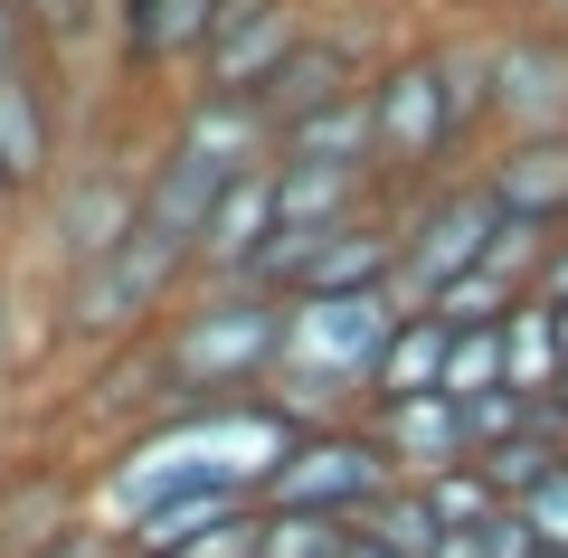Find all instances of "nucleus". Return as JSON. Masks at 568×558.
Here are the masks:
<instances>
[{
    "label": "nucleus",
    "instance_id": "aec40b11",
    "mask_svg": "<svg viewBox=\"0 0 568 558\" xmlns=\"http://www.w3.org/2000/svg\"><path fill=\"white\" fill-rule=\"evenodd\" d=\"M361 539H379L388 558H436L446 549V530H436V501H426V483H388L379 501H369L361 520H351Z\"/></svg>",
    "mask_w": 568,
    "mask_h": 558
},
{
    "label": "nucleus",
    "instance_id": "5701e85b",
    "mask_svg": "<svg viewBox=\"0 0 568 558\" xmlns=\"http://www.w3.org/2000/svg\"><path fill=\"white\" fill-rule=\"evenodd\" d=\"M256 558H351V520L275 511V501H265V520H256Z\"/></svg>",
    "mask_w": 568,
    "mask_h": 558
},
{
    "label": "nucleus",
    "instance_id": "b1692460",
    "mask_svg": "<svg viewBox=\"0 0 568 558\" xmlns=\"http://www.w3.org/2000/svg\"><path fill=\"white\" fill-rule=\"evenodd\" d=\"M426 501H436V530H446V539H474L484 520L511 511V501L484 483V464H455V474H436V483H426Z\"/></svg>",
    "mask_w": 568,
    "mask_h": 558
},
{
    "label": "nucleus",
    "instance_id": "6e6552de",
    "mask_svg": "<svg viewBox=\"0 0 568 558\" xmlns=\"http://www.w3.org/2000/svg\"><path fill=\"white\" fill-rule=\"evenodd\" d=\"M67 95H58V48H39L29 67L0 77V190L20 200V219L58 190L67 171Z\"/></svg>",
    "mask_w": 568,
    "mask_h": 558
},
{
    "label": "nucleus",
    "instance_id": "a878e982",
    "mask_svg": "<svg viewBox=\"0 0 568 558\" xmlns=\"http://www.w3.org/2000/svg\"><path fill=\"white\" fill-rule=\"evenodd\" d=\"M521 520H530V530H540V539H549V549H568V464H559V474H549V483H540V493H530V501H521Z\"/></svg>",
    "mask_w": 568,
    "mask_h": 558
},
{
    "label": "nucleus",
    "instance_id": "2eb2a0df",
    "mask_svg": "<svg viewBox=\"0 0 568 558\" xmlns=\"http://www.w3.org/2000/svg\"><path fill=\"white\" fill-rule=\"evenodd\" d=\"M265 237H275V180H265V171H237V180L219 190V209H209V227H200V275H190V284H237V275H256Z\"/></svg>",
    "mask_w": 568,
    "mask_h": 558
},
{
    "label": "nucleus",
    "instance_id": "c756f323",
    "mask_svg": "<svg viewBox=\"0 0 568 558\" xmlns=\"http://www.w3.org/2000/svg\"><path fill=\"white\" fill-rule=\"evenodd\" d=\"M521 20H568V0H521Z\"/></svg>",
    "mask_w": 568,
    "mask_h": 558
},
{
    "label": "nucleus",
    "instance_id": "4468645a",
    "mask_svg": "<svg viewBox=\"0 0 568 558\" xmlns=\"http://www.w3.org/2000/svg\"><path fill=\"white\" fill-rule=\"evenodd\" d=\"M162 142L219 161V171H265V161H275V123H265V104H256V95H200V85L171 95Z\"/></svg>",
    "mask_w": 568,
    "mask_h": 558
},
{
    "label": "nucleus",
    "instance_id": "a211bd4d",
    "mask_svg": "<svg viewBox=\"0 0 568 558\" xmlns=\"http://www.w3.org/2000/svg\"><path fill=\"white\" fill-rule=\"evenodd\" d=\"M275 161H323V171H369L379 180V133H369V95H342L323 114L284 123L275 133Z\"/></svg>",
    "mask_w": 568,
    "mask_h": 558
},
{
    "label": "nucleus",
    "instance_id": "0eeeda50",
    "mask_svg": "<svg viewBox=\"0 0 568 558\" xmlns=\"http://www.w3.org/2000/svg\"><path fill=\"white\" fill-rule=\"evenodd\" d=\"M142 219V161L123 152H85L58 171V190L39 200V227H48V275H85V265H104L123 237H133Z\"/></svg>",
    "mask_w": 568,
    "mask_h": 558
},
{
    "label": "nucleus",
    "instance_id": "dca6fc26",
    "mask_svg": "<svg viewBox=\"0 0 568 558\" xmlns=\"http://www.w3.org/2000/svg\"><path fill=\"white\" fill-rule=\"evenodd\" d=\"M77 483L58 464H10L0 474V558H39L58 530H77Z\"/></svg>",
    "mask_w": 568,
    "mask_h": 558
},
{
    "label": "nucleus",
    "instance_id": "7c9ffc66",
    "mask_svg": "<svg viewBox=\"0 0 568 558\" xmlns=\"http://www.w3.org/2000/svg\"><path fill=\"white\" fill-rule=\"evenodd\" d=\"M0 227H20V200H10V190H0Z\"/></svg>",
    "mask_w": 568,
    "mask_h": 558
},
{
    "label": "nucleus",
    "instance_id": "423d86ee",
    "mask_svg": "<svg viewBox=\"0 0 568 558\" xmlns=\"http://www.w3.org/2000/svg\"><path fill=\"white\" fill-rule=\"evenodd\" d=\"M388 483L398 474H388L369 417H342V426H294L256 501H275V511H323V520H361Z\"/></svg>",
    "mask_w": 568,
    "mask_h": 558
},
{
    "label": "nucleus",
    "instance_id": "f3484780",
    "mask_svg": "<svg viewBox=\"0 0 568 558\" xmlns=\"http://www.w3.org/2000/svg\"><path fill=\"white\" fill-rule=\"evenodd\" d=\"M265 180H275V227H342L388 200L369 171H323V161H265Z\"/></svg>",
    "mask_w": 568,
    "mask_h": 558
},
{
    "label": "nucleus",
    "instance_id": "bb28decb",
    "mask_svg": "<svg viewBox=\"0 0 568 558\" xmlns=\"http://www.w3.org/2000/svg\"><path fill=\"white\" fill-rule=\"evenodd\" d=\"M39 558H123V530H104V520L85 511L77 530H58V539H48V549H39Z\"/></svg>",
    "mask_w": 568,
    "mask_h": 558
},
{
    "label": "nucleus",
    "instance_id": "f8f14e48",
    "mask_svg": "<svg viewBox=\"0 0 568 558\" xmlns=\"http://www.w3.org/2000/svg\"><path fill=\"white\" fill-rule=\"evenodd\" d=\"M474 180L493 190L503 219L568 227V133H493L474 152Z\"/></svg>",
    "mask_w": 568,
    "mask_h": 558
},
{
    "label": "nucleus",
    "instance_id": "412c9836",
    "mask_svg": "<svg viewBox=\"0 0 568 558\" xmlns=\"http://www.w3.org/2000/svg\"><path fill=\"white\" fill-rule=\"evenodd\" d=\"M503 359H511V388L549 398V379H559V332H549V303H511V322H503Z\"/></svg>",
    "mask_w": 568,
    "mask_h": 558
},
{
    "label": "nucleus",
    "instance_id": "7ed1b4c3",
    "mask_svg": "<svg viewBox=\"0 0 568 558\" xmlns=\"http://www.w3.org/2000/svg\"><path fill=\"white\" fill-rule=\"evenodd\" d=\"M142 379V407L181 398H256L284 359V294L265 284H190L133 351H114Z\"/></svg>",
    "mask_w": 568,
    "mask_h": 558
},
{
    "label": "nucleus",
    "instance_id": "2f4dec72",
    "mask_svg": "<svg viewBox=\"0 0 568 558\" xmlns=\"http://www.w3.org/2000/svg\"><path fill=\"white\" fill-rule=\"evenodd\" d=\"M123 558H152V549H123Z\"/></svg>",
    "mask_w": 568,
    "mask_h": 558
},
{
    "label": "nucleus",
    "instance_id": "ddd939ff",
    "mask_svg": "<svg viewBox=\"0 0 568 558\" xmlns=\"http://www.w3.org/2000/svg\"><path fill=\"white\" fill-rule=\"evenodd\" d=\"M104 39H114V67L142 85L190 77L209 39V0H104Z\"/></svg>",
    "mask_w": 568,
    "mask_h": 558
},
{
    "label": "nucleus",
    "instance_id": "9b49d317",
    "mask_svg": "<svg viewBox=\"0 0 568 558\" xmlns=\"http://www.w3.org/2000/svg\"><path fill=\"white\" fill-rule=\"evenodd\" d=\"M369 436H379L398 483H436L455 464H474V417L446 388H426V398H369Z\"/></svg>",
    "mask_w": 568,
    "mask_h": 558
},
{
    "label": "nucleus",
    "instance_id": "39448f33",
    "mask_svg": "<svg viewBox=\"0 0 568 558\" xmlns=\"http://www.w3.org/2000/svg\"><path fill=\"white\" fill-rule=\"evenodd\" d=\"M493 133H568V20H493L474 29Z\"/></svg>",
    "mask_w": 568,
    "mask_h": 558
},
{
    "label": "nucleus",
    "instance_id": "6ab92c4d",
    "mask_svg": "<svg viewBox=\"0 0 568 558\" xmlns=\"http://www.w3.org/2000/svg\"><path fill=\"white\" fill-rule=\"evenodd\" d=\"M446 351H455V322L426 313V303H407L398 332H388L379 351V379H369V398H426V388L446 379Z\"/></svg>",
    "mask_w": 568,
    "mask_h": 558
},
{
    "label": "nucleus",
    "instance_id": "cd10ccee",
    "mask_svg": "<svg viewBox=\"0 0 568 558\" xmlns=\"http://www.w3.org/2000/svg\"><path fill=\"white\" fill-rule=\"evenodd\" d=\"M48 48V29L29 20V10H10V0H0V77H10V67H29Z\"/></svg>",
    "mask_w": 568,
    "mask_h": 558
},
{
    "label": "nucleus",
    "instance_id": "1a4fd4ad",
    "mask_svg": "<svg viewBox=\"0 0 568 558\" xmlns=\"http://www.w3.org/2000/svg\"><path fill=\"white\" fill-rule=\"evenodd\" d=\"M304 20H313L304 0H209V39H200L181 85H200V95H256L284 67V48L304 39Z\"/></svg>",
    "mask_w": 568,
    "mask_h": 558
},
{
    "label": "nucleus",
    "instance_id": "20e7f679",
    "mask_svg": "<svg viewBox=\"0 0 568 558\" xmlns=\"http://www.w3.org/2000/svg\"><path fill=\"white\" fill-rule=\"evenodd\" d=\"M388 219H398V303H426L436 284L484 265L503 209H493V190L474 171H446L426 190H407V200H388Z\"/></svg>",
    "mask_w": 568,
    "mask_h": 558
},
{
    "label": "nucleus",
    "instance_id": "393cba45",
    "mask_svg": "<svg viewBox=\"0 0 568 558\" xmlns=\"http://www.w3.org/2000/svg\"><path fill=\"white\" fill-rule=\"evenodd\" d=\"M511 303H530V294H511L493 265H474V275H455V284H436L426 294V313H446L455 332H474V322H511Z\"/></svg>",
    "mask_w": 568,
    "mask_h": 558
},
{
    "label": "nucleus",
    "instance_id": "f257e3e1",
    "mask_svg": "<svg viewBox=\"0 0 568 558\" xmlns=\"http://www.w3.org/2000/svg\"><path fill=\"white\" fill-rule=\"evenodd\" d=\"M294 417H275L265 398H181L152 407L133 436L104 455L95 474V520L104 530H133L142 511H162L181 493H265Z\"/></svg>",
    "mask_w": 568,
    "mask_h": 558
},
{
    "label": "nucleus",
    "instance_id": "4be33fe9",
    "mask_svg": "<svg viewBox=\"0 0 568 558\" xmlns=\"http://www.w3.org/2000/svg\"><path fill=\"white\" fill-rule=\"evenodd\" d=\"M446 398H493V388H511V359H503V322H474V332H455V351H446Z\"/></svg>",
    "mask_w": 568,
    "mask_h": 558
},
{
    "label": "nucleus",
    "instance_id": "c85d7f7f",
    "mask_svg": "<svg viewBox=\"0 0 568 558\" xmlns=\"http://www.w3.org/2000/svg\"><path fill=\"white\" fill-rule=\"evenodd\" d=\"M530 294H540V303H568V227H559V246H549V265H540Z\"/></svg>",
    "mask_w": 568,
    "mask_h": 558
},
{
    "label": "nucleus",
    "instance_id": "9d476101",
    "mask_svg": "<svg viewBox=\"0 0 568 558\" xmlns=\"http://www.w3.org/2000/svg\"><path fill=\"white\" fill-rule=\"evenodd\" d=\"M369 77H379V48L361 39V29H342V20H304V39L284 48V67L256 85V104H265V123H304V114H323V104H342V95H369Z\"/></svg>",
    "mask_w": 568,
    "mask_h": 558
},
{
    "label": "nucleus",
    "instance_id": "f03ea898",
    "mask_svg": "<svg viewBox=\"0 0 568 558\" xmlns=\"http://www.w3.org/2000/svg\"><path fill=\"white\" fill-rule=\"evenodd\" d=\"M369 133H379V190L407 200L446 171H474V152L493 142L484 114V67L474 39H407L369 77Z\"/></svg>",
    "mask_w": 568,
    "mask_h": 558
}]
</instances>
